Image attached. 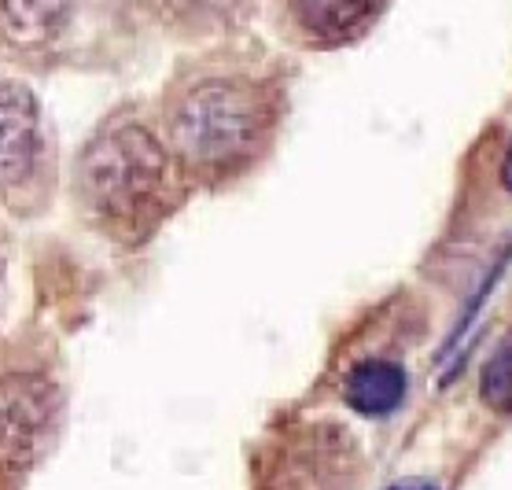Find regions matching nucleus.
<instances>
[{
	"label": "nucleus",
	"instance_id": "f257e3e1",
	"mask_svg": "<svg viewBox=\"0 0 512 490\" xmlns=\"http://www.w3.org/2000/svg\"><path fill=\"white\" fill-rule=\"evenodd\" d=\"M288 115V78L277 59L247 48H207L166 82L155 118L196 188L251 174Z\"/></svg>",
	"mask_w": 512,
	"mask_h": 490
},
{
	"label": "nucleus",
	"instance_id": "f03ea898",
	"mask_svg": "<svg viewBox=\"0 0 512 490\" xmlns=\"http://www.w3.org/2000/svg\"><path fill=\"white\" fill-rule=\"evenodd\" d=\"M192 188L155 111L133 104L100 118L70 163V199L78 218L115 247L148 244Z\"/></svg>",
	"mask_w": 512,
	"mask_h": 490
},
{
	"label": "nucleus",
	"instance_id": "7ed1b4c3",
	"mask_svg": "<svg viewBox=\"0 0 512 490\" xmlns=\"http://www.w3.org/2000/svg\"><path fill=\"white\" fill-rule=\"evenodd\" d=\"M56 181L45 107L23 78H0V210L15 218L45 214Z\"/></svg>",
	"mask_w": 512,
	"mask_h": 490
},
{
	"label": "nucleus",
	"instance_id": "20e7f679",
	"mask_svg": "<svg viewBox=\"0 0 512 490\" xmlns=\"http://www.w3.org/2000/svg\"><path fill=\"white\" fill-rule=\"evenodd\" d=\"M96 15L100 0H0V56L23 70L70 67Z\"/></svg>",
	"mask_w": 512,
	"mask_h": 490
},
{
	"label": "nucleus",
	"instance_id": "39448f33",
	"mask_svg": "<svg viewBox=\"0 0 512 490\" xmlns=\"http://www.w3.org/2000/svg\"><path fill=\"white\" fill-rule=\"evenodd\" d=\"M56 380L41 369L0 373V483H19L45 454L59 424Z\"/></svg>",
	"mask_w": 512,
	"mask_h": 490
},
{
	"label": "nucleus",
	"instance_id": "423d86ee",
	"mask_svg": "<svg viewBox=\"0 0 512 490\" xmlns=\"http://www.w3.org/2000/svg\"><path fill=\"white\" fill-rule=\"evenodd\" d=\"M391 0H273V19L291 45L332 52L369 34Z\"/></svg>",
	"mask_w": 512,
	"mask_h": 490
},
{
	"label": "nucleus",
	"instance_id": "0eeeda50",
	"mask_svg": "<svg viewBox=\"0 0 512 490\" xmlns=\"http://www.w3.org/2000/svg\"><path fill=\"white\" fill-rule=\"evenodd\" d=\"M358 472V450L350 443L347 428L321 424L306 428L273 468L269 490H350Z\"/></svg>",
	"mask_w": 512,
	"mask_h": 490
},
{
	"label": "nucleus",
	"instance_id": "6e6552de",
	"mask_svg": "<svg viewBox=\"0 0 512 490\" xmlns=\"http://www.w3.org/2000/svg\"><path fill=\"white\" fill-rule=\"evenodd\" d=\"M144 8L170 34L185 41H210L233 34L251 15L255 0H144Z\"/></svg>",
	"mask_w": 512,
	"mask_h": 490
},
{
	"label": "nucleus",
	"instance_id": "1a4fd4ad",
	"mask_svg": "<svg viewBox=\"0 0 512 490\" xmlns=\"http://www.w3.org/2000/svg\"><path fill=\"white\" fill-rule=\"evenodd\" d=\"M406 373L398 362L387 358H365L343 380V402L365 417H387L406 398Z\"/></svg>",
	"mask_w": 512,
	"mask_h": 490
},
{
	"label": "nucleus",
	"instance_id": "9d476101",
	"mask_svg": "<svg viewBox=\"0 0 512 490\" xmlns=\"http://www.w3.org/2000/svg\"><path fill=\"white\" fill-rule=\"evenodd\" d=\"M479 398L487 402V409L512 417V332H505L498 347L490 350L479 376Z\"/></svg>",
	"mask_w": 512,
	"mask_h": 490
},
{
	"label": "nucleus",
	"instance_id": "9b49d317",
	"mask_svg": "<svg viewBox=\"0 0 512 490\" xmlns=\"http://www.w3.org/2000/svg\"><path fill=\"white\" fill-rule=\"evenodd\" d=\"M387 490H439V487L428 483V479H398L395 487H387Z\"/></svg>",
	"mask_w": 512,
	"mask_h": 490
},
{
	"label": "nucleus",
	"instance_id": "f8f14e48",
	"mask_svg": "<svg viewBox=\"0 0 512 490\" xmlns=\"http://www.w3.org/2000/svg\"><path fill=\"white\" fill-rule=\"evenodd\" d=\"M501 185L512 192V144H509V152H505V159H501Z\"/></svg>",
	"mask_w": 512,
	"mask_h": 490
}]
</instances>
